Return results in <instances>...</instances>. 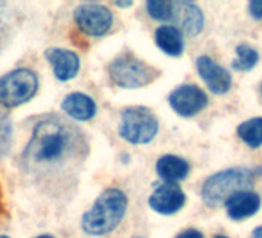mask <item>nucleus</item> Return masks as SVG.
<instances>
[{
  "instance_id": "1",
  "label": "nucleus",
  "mask_w": 262,
  "mask_h": 238,
  "mask_svg": "<svg viewBox=\"0 0 262 238\" xmlns=\"http://www.w3.org/2000/svg\"><path fill=\"white\" fill-rule=\"evenodd\" d=\"M77 130L57 116H48L37 123L28 143L24 161L33 172H50L63 161L76 156Z\"/></svg>"
},
{
  "instance_id": "2",
  "label": "nucleus",
  "mask_w": 262,
  "mask_h": 238,
  "mask_svg": "<svg viewBox=\"0 0 262 238\" xmlns=\"http://www.w3.org/2000/svg\"><path fill=\"white\" fill-rule=\"evenodd\" d=\"M126 196L119 189H106L99 195L93 207L82 218V229L90 235H106L113 232L126 212Z\"/></svg>"
},
{
  "instance_id": "3",
  "label": "nucleus",
  "mask_w": 262,
  "mask_h": 238,
  "mask_svg": "<svg viewBox=\"0 0 262 238\" xmlns=\"http://www.w3.org/2000/svg\"><path fill=\"white\" fill-rule=\"evenodd\" d=\"M254 173L245 167H234L217 172L207 178L202 186V200L207 206L216 207L225 204V201L236 192L248 190L253 184Z\"/></svg>"
},
{
  "instance_id": "4",
  "label": "nucleus",
  "mask_w": 262,
  "mask_h": 238,
  "mask_svg": "<svg viewBox=\"0 0 262 238\" xmlns=\"http://www.w3.org/2000/svg\"><path fill=\"white\" fill-rule=\"evenodd\" d=\"M159 71L131 53H123L110 64L111 81L122 88H141L151 84Z\"/></svg>"
},
{
  "instance_id": "5",
  "label": "nucleus",
  "mask_w": 262,
  "mask_h": 238,
  "mask_svg": "<svg viewBox=\"0 0 262 238\" xmlns=\"http://www.w3.org/2000/svg\"><path fill=\"white\" fill-rule=\"evenodd\" d=\"M159 130V123L151 110L145 107H128L120 114L119 133L131 144H147Z\"/></svg>"
},
{
  "instance_id": "6",
  "label": "nucleus",
  "mask_w": 262,
  "mask_h": 238,
  "mask_svg": "<svg viewBox=\"0 0 262 238\" xmlns=\"http://www.w3.org/2000/svg\"><path fill=\"white\" fill-rule=\"evenodd\" d=\"M39 81L34 71L27 68L14 70L0 77V105L13 108L28 102L37 91Z\"/></svg>"
},
{
  "instance_id": "7",
  "label": "nucleus",
  "mask_w": 262,
  "mask_h": 238,
  "mask_svg": "<svg viewBox=\"0 0 262 238\" xmlns=\"http://www.w3.org/2000/svg\"><path fill=\"white\" fill-rule=\"evenodd\" d=\"M76 25L86 36H103L113 24L111 11L99 4H83L74 11Z\"/></svg>"
},
{
  "instance_id": "8",
  "label": "nucleus",
  "mask_w": 262,
  "mask_h": 238,
  "mask_svg": "<svg viewBox=\"0 0 262 238\" xmlns=\"http://www.w3.org/2000/svg\"><path fill=\"white\" fill-rule=\"evenodd\" d=\"M168 102L178 114L190 117L207 107L208 97L196 85H181L174 91H171Z\"/></svg>"
},
{
  "instance_id": "9",
  "label": "nucleus",
  "mask_w": 262,
  "mask_h": 238,
  "mask_svg": "<svg viewBox=\"0 0 262 238\" xmlns=\"http://www.w3.org/2000/svg\"><path fill=\"white\" fill-rule=\"evenodd\" d=\"M198 71L202 77V81L207 84V87L216 93V94H225L231 88V76L230 73L216 64L208 56H201L196 61Z\"/></svg>"
},
{
  "instance_id": "10",
  "label": "nucleus",
  "mask_w": 262,
  "mask_h": 238,
  "mask_svg": "<svg viewBox=\"0 0 262 238\" xmlns=\"http://www.w3.org/2000/svg\"><path fill=\"white\" fill-rule=\"evenodd\" d=\"M150 207L162 215H173L185 204V193L176 184H164L158 187L148 200Z\"/></svg>"
},
{
  "instance_id": "11",
  "label": "nucleus",
  "mask_w": 262,
  "mask_h": 238,
  "mask_svg": "<svg viewBox=\"0 0 262 238\" xmlns=\"http://www.w3.org/2000/svg\"><path fill=\"white\" fill-rule=\"evenodd\" d=\"M173 14L171 19L181 27L188 36H196L204 28V14L201 8L190 2H171Z\"/></svg>"
},
{
  "instance_id": "12",
  "label": "nucleus",
  "mask_w": 262,
  "mask_h": 238,
  "mask_svg": "<svg viewBox=\"0 0 262 238\" xmlns=\"http://www.w3.org/2000/svg\"><path fill=\"white\" fill-rule=\"evenodd\" d=\"M227 215L231 220H244L254 215L260 207V196L253 190H241L233 193L227 201Z\"/></svg>"
},
{
  "instance_id": "13",
  "label": "nucleus",
  "mask_w": 262,
  "mask_h": 238,
  "mask_svg": "<svg viewBox=\"0 0 262 238\" xmlns=\"http://www.w3.org/2000/svg\"><path fill=\"white\" fill-rule=\"evenodd\" d=\"M45 56L53 65L54 74L59 81H70L76 77L80 67L79 56L76 53L62 48H50L45 51Z\"/></svg>"
},
{
  "instance_id": "14",
  "label": "nucleus",
  "mask_w": 262,
  "mask_h": 238,
  "mask_svg": "<svg viewBox=\"0 0 262 238\" xmlns=\"http://www.w3.org/2000/svg\"><path fill=\"white\" fill-rule=\"evenodd\" d=\"M62 110L76 121H88L96 114V104L83 93H71L63 99Z\"/></svg>"
},
{
  "instance_id": "15",
  "label": "nucleus",
  "mask_w": 262,
  "mask_h": 238,
  "mask_svg": "<svg viewBox=\"0 0 262 238\" xmlns=\"http://www.w3.org/2000/svg\"><path fill=\"white\" fill-rule=\"evenodd\" d=\"M156 170L162 180H165L168 184H174V183L187 178V175L190 172V166L185 160H182L179 156L165 155L158 160Z\"/></svg>"
},
{
  "instance_id": "16",
  "label": "nucleus",
  "mask_w": 262,
  "mask_h": 238,
  "mask_svg": "<svg viewBox=\"0 0 262 238\" xmlns=\"http://www.w3.org/2000/svg\"><path fill=\"white\" fill-rule=\"evenodd\" d=\"M156 44L158 47L170 54V56H181L184 51V37L179 28L171 25H164L156 30Z\"/></svg>"
},
{
  "instance_id": "17",
  "label": "nucleus",
  "mask_w": 262,
  "mask_h": 238,
  "mask_svg": "<svg viewBox=\"0 0 262 238\" xmlns=\"http://www.w3.org/2000/svg\"><path fill=\"white\" fill-rule=\"evenodd\" d=\"M237 136L250 147L257 149L262 146V117H253L239 124Z\"/></svg>"
},
{
  "instance_id": "18",
  "label": "nucleus",
  "mask_w": 262,
  "mask_h": 238,
  "mask_svg": "<svg viewBox=\"0 0 262 238\" xmlns=\"http://www.w3.org/2000/svg\"><path fill=\"white\" fill-rule=\"evenodd\" d=\"M259 61V54L257 51L247 45V44H241L236 47V59L233 61L231 67L236 71H250Z\"/></svg>"
},
{
  "instance_id": "19",
  "label": "nucleus",
  "mask_w": 262,
  "mask_h": 238,
  "mask_svg": "<svg viewBox=\"0 0 262 238\" xmlns=\"http://www.w3.org/2000/svg\"><path fill=\"white\" fill-rule=\"evenodd\" d=\"M147 11L156 21H170L173 7L171 2H165V0H150L147 2Z\"/></svg>"
},
{
  "instance_id": "20",
  "label": "nucleus",
  "mask_w": 262,
  "mask_h": 238,
  "mask_svg": "<svg viewBox=\"0 0 262 238\" xmlns=\"http://www.w3.org/2000/svg\"><path fill=\"white\" fill-rule=\"evenodd\" d=\"M11 146V123L7 114L0 113V156L8 153Z\"/></svg>"
},
{
  "instance_id": "21",
  "label": "nucleus",
  "mask_w": 262,
  "mask_h": 238,
  "mask_svg": "<svg viewBox=\"0 0 262 238\" xmlns=\"http://www.w3.org/2000/svg\"><path fill=\"white\" fill-rule=\"evenodd\" d=\"M248 11L253 19L262 21V0H253V2H250Z\"/></svg>"
},
{
  "instance_id": "22",
  "label": "nucleus",
  "mask_w": 262,
  "mask_h": 238,
  "mask_svg": "<svg viewBox=\"0 0 262 238\" xmlns=\"http://www.w3.org/2000/svg\"><path fill=\"white\" fill-rule=\"evenodd\" d=\"M176 238H204V235L198 229H187V230L181 232Z\"/></svg>"
},
{
  "instance_id": "23",
  "label": "nucleus",
  "mask_w": 262,
  "mask_h": 238,
  "mask_svg": "<svg viewBox=\"0 0 262 238\" xmlns=\"http://www.w3.org/2000/svg\"><path fill=\"white\" fill-rule=\"evenodd\" d=\"M7 210H5V204H4V195H2V187H0V220H4Z\"/></svg>"
},
{
  "instance_id": "24",
  "label": "nucleus",
  "mask_w": 262,
  "mask_h": 238,
  "mask_svg": "<svg viewBox=\"0 0 262 238\" xmlns=\"http://www.w3.org/2000/svg\"><path fill=\"white\" fill-rule=\"evenodd\" d=\"M251 238H262V226L256 227L251 233Z\"/></svg>"
},
{
  "instance_id": "25",
  "label": "nucleus",
  "mask_w": 262,
  "mask_h": 238,
  "mask_svg": "<svg viewBox=\"0 0 262 238\" xmlns=\"http://www.w3.org/2000/svg\"><path fill=\"white\" fill-rule=\"evenodd\" d=\"M117 7H129L131 5V2H126V4H116Z\"/></svg>"
},
{
  "instance_id": "26",
  "label": "nucleus",
  "mask_w": 262,
  "mask_h": 238,
  "mask_svg": "<svg viewBox=\"0 0 262 238\" xmlns=\"http://www.w3.org/2000/svg\"><path fill=\"white\" fill-rule=\"evenodd\" d=\"M37 238H53L51 235H40V236H37Z\"/></svg>"
},
{
  "instance_id": "27",
  "label": "nucleus",
  "mask_w": 262,
  "mask_h": 238,
  "mask_svg": "<svg viewBox=\"0 0 262 238\" xmlns=\"http://www.w3.org/2000/svg\"><path fill=\"white\" fill-rule=\"evenodd\" d=\"M214 238H228V236H225V235H216Z\"/></svg>"
},
{
  "instance_id": "28",
  "label": "nucleus",
  "mask_w": 262,
  "mask_h": 238,
  "mask_svg": "<svg viewBox=\"0 0 262 238\" xmlns=\"http://www.w3.org/2000/svg\"><path fill=\"white\" fill-rule=\"evenodd\" d=\"M0 238H10V236H7V235H0Z\"/></svg>"
},
{
  "instance_id": "29",
  "label": "nucleus",
  "mask_w": 262,
  "mask_h": 238,
  "mask_svg": "<svg viewBox=\"0 0 262 238\" xmlns=\"http://www.w3.org/2000/svg\"><path fill=\"white\" fill-rule=\"evenodd\" d=\"M136 238H141V236H136Z\"/></svg>"
},
{
  "instance_id": "30",
  "label": "nucleus",
  "mask_w": 262,
  "mask_h": 238,
  "mask_svg": "<svg viewBox=\"0 0 262 238\" xmlns=\"http://www.w3.org/2000/svg\"><path fill=\"white\" fill-rule=\"evenodd\" d=\"M260 91H262V90H260Z\"/></svg>"
}]
</instances>
